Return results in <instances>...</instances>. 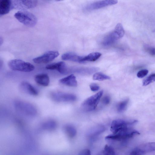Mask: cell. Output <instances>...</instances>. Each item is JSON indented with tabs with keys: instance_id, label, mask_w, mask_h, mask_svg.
<instances>
[{
	"instance_id": "9a60e30c",
	"label": "cell",
	"mask_w": 155,
	"mask_h": 155,
	"mask_svg": "<svg viewBox=\"0 0 155 155\" xmlns=\"http://www.w3.org/2000/svg\"><path fill=\"white\" fill-rule=\"evenodd\" d=\"M34 79L37 84L43 86H47L49 84V78L46 74H40L36 75Z\"/></svg>"
},
{
	"instance_id": "9c48e42d",
	"label": "cell",
	"mask_w": 155,
	"mask_h": 155,
	"mask_svg": "<svg viewBox=\"0 0 155 155\" xmlns=\"http://www.w3.org/2000/svg\"><path fill=\"white\" fill-rule=\"evenodd\" d=\"M155 151V142L147 143L134 148L130 155H145L147 153Z\"/></svg>"
},
{
	"instance_id": "f1b7e54d",
	"label": "cell",
	"mask_w": 155,
	"mask_h": 155,
	"mask_svg": "<svg viewBox=\"0 0 155 155\" xmlns=\"http://www.w3.org/2000/svg\"><path fill=\"white\" fill-rule=\"evenodd\" d=\"M78 155H91V154L89 150L84 149L81 151Z\"/></svg>"
},
{
	"instance_id": "2e32d148",
	"label": "cell",
	"mask_w": 155,
	"mask_h": 155,
	"mask_svg": "<svg viewBox=\"0 0 155 155\" xmlns=\"http://www.w3.org/2000/svg\"><path fill=\"white\" fill-rule=\"evenodd\" d=\"M59 82L61 84L68 86L75 87L77 85L75 77L73 74H71L60 79Z\"/></svg>"
},
{
	"instance_id": "6da1fadb",
	"label": "cell",
	"mask_w": 155,
	"mask_h": 155,
	"mask_svg": "<svg viewBox=\"0 0 155 155\" xmlns=\"http://www.w3.org/2000/svg\"><path fill=\"white\" fill-rule=\"evenodd\" d=\"M14 16L20 22L28 27H33L37 24V19L32 13L26 11H19Z\"/></svg>"
},
{
	"instance_id": "7a4b0ae2",
	"label": "cell",
	"mask_w": 155,
	"mask_h": 155,
	"mask_svg": "<svg viewBox=\"0 0 155 155\" xmlns=\"http://www.w3.org/2000/svg\"><path fill=\"white\" fill-rule=\"evenodd\" d=\"M9 68L12 70L23 72H29L33 71L35 66L30 63L18 59L9 61L8 64Z\"/></svg>"
},
{
	"instance_id": "e0dca14e",
	"label": "cell",
	"mask_w": 155,
	"mask_h": 155,
	"mask_svg": "<svg viewBox=\"0 0 155 155\" xmlns=\"http://www.w3.org/2000/svg\"><path fill=\"white\" fill-rule=\"evenodd\" d=\"M11 0H3L0 2V15L8 13L12 9Z\"/></svg>"
},
{
	"instance_id": "484cf974",
	"label": "cell",
	"mask_w": 155,
	"mask_h": 155,
	"mask_svg": "<svg viewBox=\"0 0 155 155\" xmlns=\"http://www.w3.org/2000/svg\"><path fill=\"white\" fill-rule=\"evenodd\" d=\"M155 81V73L149 76L143 82V85L147 86L151 83Z\"/></svg>"
},
{
	"instance_id": "4dcf8cb0",
	"label": "cell",
	"mask_w": 155,
	"mask_h": 155,
	"mask_svg": "<svg viewBox=\"0 0 155 155\" xmlns=\"http://www.w3.org/2000/svg\"><path fill=\"white\" fill-rule=\"evenodd\" d=\"M110 101V98L108 96H105L102 99V101L105 104H108Z\"/></svg>"
},
{
	"instance_id": "83f0119b",
	"label": "cell",
	"mask_w": 155,
	"mask_h": 155,
	"mask_svg": "<svg viewBox=\"0 0 155 155\" xmlns=\"http://www.w3.org/2000/svg\"><path fill=\"white\" fill-rule=\"evenodd\" d=\"M146 51L151 55L155 56V48L152 47H147L145 48Z\"/></svg>"
},
{
	"instance_id": "3957f363",
	"label": "cell",
	"mask_w": 155,
	"mask_h": 155,
	"mask_svg": "<svg viewBox=\"0 0 155 155\" xmlns=\"http://www.w3.org/2000/svg\"><path fill=\"white\" fill-rule=\"evenodd\" d=\"M124 34V30L122 25L120 23L117 24L114 30L104 39L102 43L103 45L107 46L112 44L117 40L122 38Z\"/></svg>"
},
{
	"instance_id": "44dd1931",
	"label": "cell",
	"mask_w": 155,
	"mask_h": 155,
	"mask_svg": "<svg viewBox=\"0 0 155 155\" xmlns=\"http://www.w3.org/2000/svg\"><path fill=\"white\" fill-rule=\"evenodd\" d=\"M64 131L67 135L70 138H73L77 134L75 128L72 125L67 124L64 127Z\"/></svg>"
},
{
	"instance_id": "ba28073f",
	"label": "cell",
	"mask_w": 155,
	"mask_h": 155,
	"mask_svg": "<svg viewBox=\"0 0 155 155\" xmlns=\"http://www.w3.org/2000/svg\"><path fill=\"white\" fill-rule=\"evenodd\" d=\"M12 9L25 11L36 7L38 3L36 0H11Z\"/></svg>"
},
{
	"instance_id": "5b68a950",
	"label": "cell",
	"mask_w": 155,
	"mask_h": 155,
	"mask_svg": "<svg viewBox=\"0 0 155 155\" xmlns=\"http://www.w3.org/2000/svg\"><path fill=\"white\" fill-rule=\"evenodd\" d=\"M137 122V121L136 120L128 121L121 119L115 120L111 123L110 130L113 134H116L132 127Z\"/></svg>"
},
{
	"instance_id": "ac0fdd59",
	"label": "cell",
	"mask_w": 155,
	"mask_h": 155,
	"mask_svg": "<svg viewBox=\"0 0 155 155\" xmlns=\"http://www.w3.org/2000/svg\"><path fill=\"white\" fill-rule=\"evenodd\" d=\"M83 56H79L72 52H67L63 54L61 58L64 60L72 61L76 62L82 63Z\"/></svg>"
},
{
	"instance_id": "7c38bea8",
	"label": "cell",
	"mask_w": 155,
	"mask_h": 155,
	"mask_svg": "<svg viewBox=\"0 0 155 155\" xmlns=\"http://www.w3.org/2000/svg\"><path fill=\"white\" fill-rule=\"evenodd\" d=\"M47 69L56 70L62 74H65L71 72V69L63 61H60L47 65L45 67Z\"/></svg>"
},
{
	"instance_id": "5bb4252c",
	"label": "cell",
	"mask_w": 155,
	"mask_h": 155,
	"mask_svg": "<svg viewBox=\"0 0 155 155\" xmlns=\"http://www.w3.org/2000/svg\"><path fill=\"white\" fill-rule=\"evenodd\" d=\"M20 89L24 92L33 96L37 95L38 92L33 86L26 81H23L19 85Z\"/></svg>"
},
{
	"instance_id": "52a82bcc",
	"label": "cell",
	"mask_w": 155,
	"mask_h": 155,
	"mask_svg": "<svg viewBox=\"0 0 155 155\" xmlns=\"http://www.w3.org/2000/svg\"><path fill=\"white\" fill-rule=\"evenodd\" d=\"M140 133L137 130L130 128L127 130L116 134H112L106 136V140L120 141L126 140L139 134Z\"/></svg>"
},
{
	"instance_id": "277c9868",
	"label": "cell",
	"mask_w": 155,
	"mask_h": 155,
	"mask_svg": "<svg viewBox=\"0 0 155 155\" xmlns=\"http://www.w3.org/2000/svg\"><path fill=\"white\" fill-rule=\"evenodd\" d=\"M14 106L18 112L26 116H34L37 114L36 108L30 103L17 101L14 103Z\"/></svg>"
},
{
	"instance_id": "ffe728a7",
	"label": "cell",
	"mask_w": 155,
	"mask_h": 155,
	"mask_svg": "<svg viewBox=\"0 0 155 155\" xmlns=\"http://www.w3.org/2000/svg\"><path fill=\"white\" fill-rule=\"evenodd\" d=\"M101 55V53L99 52H96L91 53L85 56H83L81 62H83L85 61H95L98 59Z\"/></svg>"
},
{
	"instance_id": "cb8c5ba5",
	"label": "cell",
	"mask_w": 155,
	"mask_h": 155,
	"mask_svg": "<svg viewBox=\"0 0 155 155\" xmlns=\"http://www.w3.org/2000/svg\"><path fill=\"white\" fill-rule=\"evenodd\" d=\"M103 155H116L114 149L111 146L106 145L103 150Z\"/></svg>"
},
{
	"instance_id": "4fadbf2b",
	"label": "cell",
	"mask_w": 155,
	"mask_h": 155,
	"mask_svg": "<svg viewBox=\"0 0 155 155\" xmlns=\"http://www.w3.org/2000/svg\"><path fill=\"white\" fill-rule=\"evenodd\" d=\"M117 1L116 0H107L98 1L87 5L85 8L86 10H91L98 9L109 5L117 4Z\"/></svg>"
},
{
	"instance_id": "8992f818",
	"label": "cell",
	"mask_w": 155,
	"mask_h": 155,
	"mask_svg": "<svg viewBox=\"0 0 155 155\" xmlns=\"http://www.w3.org/2000/svg\"><path fill=\"white\" fill-rule=\"evenodd\" d=\"M103 94V91H101L86 99L81 104L82 109L87 111H91L95 109Z\"/></svg>"
},
{
	"instance_id": "603a6c76",
	"label": "cell",
	"mask_w": 155,
	"mask_h": 155,
	"mask_svg": "<svg viewBox=\"0 0 155 155\" xmlns=\"http://www.w3.org/2000/svg\"><path fill=\"white\" fill-rule=\"evenodd\" d=\"M93 78L94 80L99 81L108 80L110 78L109 76L100 72H97L94 74Z\"/></svg>"
},
{
	"instance_id": "f546056e",
	"label": "cell",
	"mask_w": 155,
	"mask_h": 155,
	"mask_svg": "<svg viewBox=\"0 0 155 155\" xmlns=\"http://www.w3.org/2000/svg\"><path fill=\"white\" fill-rule=\"evenodd\" d=\"M90 88L91 90L93 91H97L99 89V87L96 84L92 83L90 84Z\"/></svg>"
},
{
	"instance_id": "d4e9b609",
	"label": "cell",
	"mask_w": 155,
	"mask_h": 155,
	"mask_svg": "<svg viewBox=\"0 0 155 155\" xmlns=\"http://www.w3.org/2000/svg\"><path fill=\"white\" fill-rule=\"evenodd\" d=\"M129 100L126 99L120 102L117 106V110L119 112H123L126 109Z\"/></svg>"
},
{
	"instance_id": "8fae6325",
	"label": "cell",
	"mask_w": 155,
	"mask_h": 155,
	"mask_svg": "<svg viewBox=\"0 0 155 155\" xmlns=\"http://www.w3.org/2000/svg\"><path fill=\"white\" fill-rule=\"evenodd\" d=\"M59 55V53L58 51H49L40 56L34 58L33 61L37 64L47 63L52 61Z\"/></svg>"
},
{
	"instance_id": "d6986e66",
	"label": "cell",
	"mask_w": 155,
	"mask_h": 155,
	"mask_svg": "<svg viewBox=\"0 0 155 155\" xmlns=\"http://www.w3.org/2000/svg\"><path fill=\"white\" fill-rule=\"evenodd\" d=\"M105 128L102 125H98L91 128L87 134V136L90 137H94L103 132Z\"/></svg>"
},
{
	"instance_id": "30bf717a",
	"label": "cell",
	"mask_w": 155,
	"mask_h": 155,
	"mask_svg": "<svg viewBox=\"0 0 155 155\" xmlns=\"http://www.w3.org/2000/svg\"><path fill=\"white\" fill-rule=\"evenodd\" d=\"M51 97L54 101L59 102L73 101L76 99V96L73 94L61 92H52Z\"/></svg>"
},
{
	"instance_id": "1f68e13d",
	"label": "cell",
	"mask_w": 155,
	"mask_h": 155,
	"mask_svg": "<svg viewBox=\"0 0 155 155\" xmlns=\"http://www.w3.org/2000/svg\"></svg>"
},
{
	"instance_id": "7402d4cb",
	"label": "cell",
	"mask_w": 155,
	"mask_h": 155,
	"mask_svg": "<svg viewBox=\"0 0 155 155\" xmlns=\"http://www.w3.org/2000/svg\"><path fill=\"white\" fill-rule=\"evenodd\" d=\"M43 128L45 129L52 130L55 129L57 126L56 122L53 120H49L44 122L42 124Z\"/></svg>"
},
{
	"instance_id": "4316f807",
	"label": "cell",
	"mask_w": 155,
	"mask_h": 155,
	"mask_svg": "<svg viewBox=\"0 0 155 155\" xmlns=\"http://www.w3.org/2000/svg\"><path fill=\"white\" fill-rule=\"evenodd\" d=\"M148 73V71L147 69H143L140 71L137 74V77L142 78L146 76Z\"/></svg>"
}]
</instances>
